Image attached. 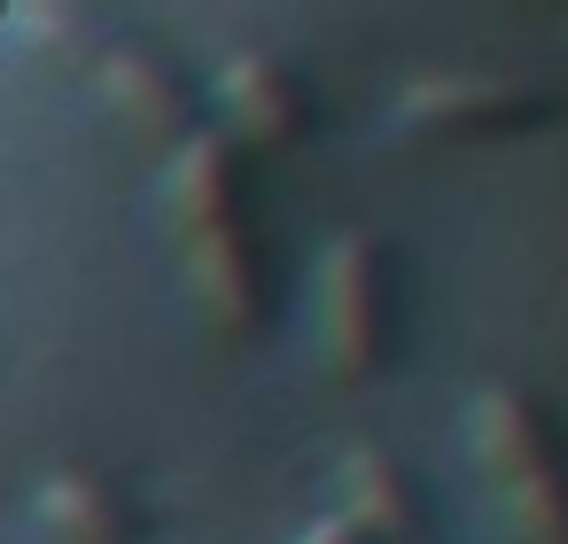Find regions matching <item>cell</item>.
Listing matches in <instances>:
<instances>
[{"label": "cell", "mask_w": 568, "mask_h": 544, "mask_svg": "<svg viewBox=\"0 0 568 544\" xmlns=\"http://www.w3.org/2000/svg\"><path fill=\"white\" fill-rule=\"evenodd\" d=\"M164 211H172L195 304L219 327L250 335L265 319V249H257V218H250V148L219 125H195L164 164Z\"/></svg>", "instance_id": "obj_1"}, {"label": "cell", "mask_w": 568, "mask_h": 544, "mask_svg": "<svg viewBox=\"0 0 568 544\" xmlns=\"http://www.w3.org/2000/svg\"><path fill=\"white\" fill-rule=\"evenodd\" d=\"M467 435H475V459H483L490 490L521 521V536L529 544H568V435H560L552 404L537 389L490 381L467 404Z\"/></svg>", "instance_id": "obj_2"}, {"label": "cell", "mask_w": 568, "mask_h": 544, "mask_svg": "<svg viewBox=\"0 0 568 544\" xmlns=\"http://www.w3.org/2000/svg\"><path fill=\"white\" fill-rule=\"evenodd\" d=\"M320 342L351 381H374L397 342V296H389V242L351 226L320 257Z\"/></svg>", "instance_id": "obj_3"}, {"label": "cell", "mask_w": 568, "mask_h": 544, "mask_svg": "<svg viewBox=\"0 0 568 544\" xmlns=\"http://www.w3.org/2000/svg\"><path fill=\"white\" fill-rule=\"evenodd\" d=\"M545 117H552L545 94L490 79V71H428L397 94V125L428 133V141H506V133L545 125Z\"/></svg>", "instance_id": "obj_4"}, {"label": "cell", "mask_w": 568, "mask_h": 544, "mask_svg": "<svg viewBox=\"0 0 568 544\" xmlns=\"http://www.w3.org/2000/svg\"><path fill=\"white\" fill-rule=\"evenodd\" d=\"M219 102H226L242 148H250V141L288 148V141H304L312 117H320L312 79H304L288 55H265V48H234V55L219 63Z\"/></svg>", "instance_id": "obj_5"}, {"label": "cell", "mask_w": 568, "mask_h": 544, "mask_svg": "<svg viewBox=\"0 0 568 544\" xmlns=\"http://www.w3.org/2000/svg\"><path fill=\"white\" fill-rule=\"evenodd\" d=\"M335 490H343V521H351L366 544H436V505H428V490L405 474V459L358 443V451L335 466Z\"/></svg>", "instance_id": "obj_6"}, {"label": "cell", "mask_w": 568, "mask_h": 544, "mask_svg": "<svg viewBox=\"0 0 568 544\" xmlns=\"http://www.w3.org/2000/svg\"><path fill=\"white\" fill-rule=\"evenodd\" d=\"M94 79H102V94H110V110L125 117V125H141V133H195V79L164 55V48H149V40H102V63H94Z\"/></svg>", "instance_id": "obj_7"}, {"label": "cell", "mask_w": 568, "mask_h": 544, "mask_svg": "<svg viewBox=\"0 0 568 544\" xmlns=\"http://www.w3.org/2000/svg\"><path fill=\"white\" fill-rule=\"evenodd\" d=\"M40 521H48L63 544H141V536H149L141 497H133L110 466H55V474L40 482Z\"/></svg>", "instance_id": "obj_8"}, {"label": "cell", "mask_w": 568, "mask_h": 544, "mask_svg": "<svg viewBox=\"0 0 568 544\" xmlns=\"http://www.w3.org/2000/svg\"><path fill=\"white\" fill-rule=\"evenodd\" d=\"M296 544H366V536H358V528H351L343 513H320V521H312V528H304Z\"/></svg>", "instance_id": "obj_9"}]
</instances>
